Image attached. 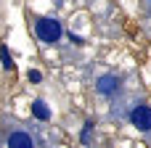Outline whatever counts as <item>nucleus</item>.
I'll return each instance as SVG.
<instances>
[{"instance_id":"423d86ee","label":"nucleus","mask_w":151,"mask_h":148,"mask_svg":"<svg viewBox=\"0 0 151 148\" xmlns=\"http://www.w3.org/2000/svg\"><path fill=\"white\" fill-rule=\"evenodd\" d=\"M0 58H3V66H5V69H13V58H11V53H8L5 45L0 48Z\"/></svg>"},{"instance_id":"20e7f679","label":"nucleus","mask_w":151,"mask_h":148,"mask_svg":"<svg viewBox=\"0 0 151 148\" xmlns=\"http://www.w3.org/2000/svg\"><path fill=\"white\" fill-rule=\"evenodd\" d=\"M8 146H11V148H19V146L29 148V146H32V138H29L27 132H13V135L8 138Z\"/></svg>"},{"instance_id":"0eeeda50","label":"nucleus","mask_w":151,"mask_h":148,"mask_svg":"<svg viewBox=\"0 0 151 148\" xmlns=\"http://www.w3.org/2000/svg\"><path fill=\"white\" fill-rule=\"evenodd\" d=\"M27 77H29V82H40V71H37V69H32Z\"/></svg>"},{"instance_id":"39448f33","label":"nucleus","mask_w":151,"mask_h":148,"mask_svg":"<svg viewBox=\"0 0 151 148\" xmlns=\"http://www.w3.org/2000/svg\"><path fill=\"white\" fill-rule=\"evenodd\" d=\"M32 114H35L37 119H48V117H50V111H48V106H45L42 101H35V103H32Z\"/></svg>"},{"instance_id":"f03ea898","label":"nucleus","mask_w":151,"mask_h":148,"mask_svg":"<svg viewBox=\"0 0 151 148\" xmlns=\"http://www.w3.org/2000/svg\"><path fill=\"white\" fill-rule=\"evenodd\" d=\"M130 119H133V124L138 127V130H151V106H135L133 109V114H130Z\"/></svg>"},{"instance_id":"7ed1b4c3","label":"nucleus","mask_w":151,"mask_h":148,"mask_svg":"<svg viewBox=\"0 0 151 148\" xmlns=\"http://www.w3.org/2000/svg\"><path fill=\"white\" fill-rule=\"evenodd\" d=\"M117 90H119V79H117V77H101V79H98V93L111 95V93H117Z\"/></svg>"},{"instance_id":"f257e3e1","label":"nucleus","mask_w":151,"mask_h":148,"mask_svg":"<svg viewBox=\"0 0 151 148\" xmlns=\"http://www.w3.org/2000/svg\"><path fill=\"white\" fill-rule=\"evenodd\" d=\"M35 32H37V37H40L42 42H48V45H53V42L61 40V24H58L56 19H40L37 26H35Z\"/></svg>"}]
</instances>
